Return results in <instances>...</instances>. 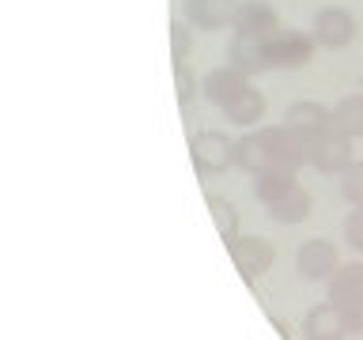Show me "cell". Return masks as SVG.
<instances>
[{
    "instance_id": "obj_21",
    "label": "cell",
    "mask_w": 363,
    "mask_h": 340,
    "mask_svg": "<svg viewBox=\"0 0 363 340\" xmlns=\"http://www.w3.org/2000/svg\"><path fill=\"white\" fill-rule=\"evenodd\" d=\"M340 197H345L348 204H363V159H356L345 174H340Z\"/></svg>"
},
{
    "instance_id": "obj_10",
    "label": "cell",
    "mask_w": 363,
    "mask_h": 340,
    "mask_svg": "<svg viewBox=\"0 0 363 340\" xmlns=\"http://www.w3.org/2000/svg\"><path fill=\"white\" fill-rule=\"evenodd\" d=\"M242 0H186V23L197 30H223L231 27Z\"/></svg>"
},
{
    "instance_id": "obj_6",
    "label": "cell",
    "mask_w": 363,
    "mask_h": 340,
    "mask_svg": "<svg viewBox=\"0 0 363 340\" xmlns=\"http://www.w3.org/2000/svg\"><path fill=\"white\" fill-rule=\"evenodd\" d=\"M235 166L250 170V174H265V170H284L272 147L269 129H250L242 140H235Z\"/></svg>"
},
{
    "instance_id": "obj_22",
    "label": "cell",
    "mask_w": 363,
    "mask_h": 340,
    "mask_svg": "<svg viewBox=\"0 0 363 340\" xmlns=\"http://www.w3.org/2000/svg\"><path fill=\"white\" fill-rule=\"evenodd\" d=\"M170 64H174V91H178V102H182V106H189V102H193V95L201 91L197 76H193L189 61H170Z\"/></svg>"
},
{
    "instance_id": "obj_9",
    "label": "cell",
    "mask_w": 363,
    "mask_h": 340,
    "mask_svg": "<svg viewBox=\"0 0 363 340\" xmlns=\"http://www.w3.org/2000/svg\"><path fill=\"white\" fill-rule=\"evenodd\" d=\"M231 27H235L238 38H261L265 42L280 30V16H277V8H272L269 0H242Z\"/></svg>"
},
{
    "instance_id": "obj_3",
    "label": "cell",
    "mask_w": 363,
    "mask_h": 340,
    "mask_svg": "<svg viewBox=\"0 0 363 340\" xmlns=\"http://www.w3.org/2000/svg\"><path fill=\"white\" fill-rule=\"evenodd\" d=\"M189 159L197 166V174H223L235 166V140L220 129H204L189 140Z\"/></svg>"
},
{
    "instance_id": "obj_7",
    "label": "cell",
    "mask_w": 363,
    "mask_h": 340,
    "mask_svg": "<svg viewBox=\"0 0 363 340\" xmlns=\"http://www.w3.org/2000/svg\"><path fill=\"white\" fill-rule=\"evenodd\" d=\"M337 268H340V254L329 238H311V242H303L299 254H295V272L311 283L329 280Z\"/></svg>"
},
{
    "instance_id": "obj_8",
    "label": "cell",
    "mask_w": 363,
    "mask_h": 340,
    "mask_svg": "<svg viewBox=\"0 0 363 340\" xmlns=\"http://www.w3.org/2000/svg\"><path fill=\"white\" fill-rule=\"evenodd\" d=\"M311 34L322 50H345L356 38V19L348 8H322L311 23Z\"/></svg>"
},
{
    "instance_id": "obj_19",
    "label": "cell",
    "mask_w": 363,
    "mask_h": 340,
    "mask_svg": "<svg viewBox=\"0 0 363 340\" xmlns=\"http://www.w3.org/2000/svg\"><path fill=\"white\" fill-rule=\"evenodd\" d=\"M208 212H212L216 227H220V238L231 246L235 238H238V208L227 197H208Z\"/></svg>"
},
{
    "instance_id": "obj_18",
    "label": "cell",
    "mask_w": 363,
    "mask_h": 340,
    "mask_svg": "<svg viewBox=\"0 0 363 340\" xmlns=\"http://www.w3.org/2000/svg\"><path fill=\"white\" fill-rule=\"evenodd\" d=\"M295 186H299V181H295V170H265V174H254V193L265 208L272 200H280L284 193H291Z\"/></svg>"
},
{
    "instance_id": "obj_5",
    "label": "cell",
    "mask_w": 363,
    "mask_h": 340,
    "mask_svg": "<svg viewBox=\"0 0 363 340\" xmlns=\"http://www.w3.org/2000/svg\"><path fill=\"white\" fill-rule=\"evenodd\" d=\"M352 163H356V155H352V136L329 129V132L311 140V166L318 174H337L340 178Z\"/></svg>"
},
{
    "instance_id": "obj_14",
    "label": "cell",
    "mask_w": 363,
    "mask_h": 340,
    "mask_svg": "<svg viewBox=\"0 0 363 340\" xmlns=\"http://www.w3.org/2000/svg\"><path fill=\"white\" fill-rule=\"evenodd\" d=\"M227 64L238 68V72L246 76H261L269 72V57H265V42L261 38H231V45H227Z\"/></svg>"
},
{
    "instance_id": "obj_23",
    "label": "cell",
    "mask_w": 363,
    "mask_h": 340,
    "mask_svg": "<svg viewBox=\"0 0 363 340\" xmlns=\"http://www.w3.org/2000/svg\"><path fill=\"white\" fill-rule=\"evenodd\" d=\"M345 242L356 249V254H363V204L345 220Z\"/></svg>"
},
{
    "instance_id": "obj_20",
    "label": "cell",
    "mask_w": 363,
    "mask_h": 340,
    "mask_svg": "<svg viewBox=\"0 0 363 340\" xmlns=\"http://www.w3.org/2000/svg\"><path fill=\"white\" fill-rule=\"evenodd\" d=\"M193 53V27L174 19L170 23V61H189Z\"/></svg>"
},
{
    "instance_id": "obj_4",
    "label": "cell",
    "mask_w": 363,
    "mask_h": 340,
    "mask_svg": "<svg viewBox=\"0 0 363 340\" xmlns=\"http://www.w3.org/2000/svg\"><path fill=\"white\" fill-rule=\"evenodd\" d=\"M227 249H231V261L246 283H257L272 268V261H277V246L261 234H238Z\"/></svg>"
},
{
    "instance_id": "obj_12",
    "label": "cell",
    "mask_w": 363,
    "mask_h": 340,
    "mask_svg": "<svg viewBox=\"0 0 363 340\" xmlns=\"http://www.w3.org/2000/svg\"><path fill=\"white\" fill-rule=\"evenodd\" d=\"M303 340H348L345 314L333 302H318L303 317Z\"/></svg>"
},
{
    "instance_id": "obj_24",
    "label": "cell",
    "mask_w": 363,
    "mask_h": 340,
    "mask_svg": "<svg viewBox=\"0 0 363 340\" xmlns=\"http://www.w3.org/2000/svg\"><path fill=\"white\" fill-rule=\"evenodd\" d=\"M359 91H363V72H359Z\"/></svg>"
},
{
    "instance_id": "obj_15",
    "label": "cell",
    "mask_w": 363,
    "mask_h": 340,
    "mask_svg": "<svg viewBox=\"0 0 363 340\" xmlns=\"http://www.w3.org/2000/svg\"><path fill=\"white\" fill-rule=\"evenodd\" d=\"M223 113H227V121H231V125H238V129H257V121L265 118V95L250 84L238 98L227 102Z\"/></svg>"
},
{
    "instance_id": "obj_17",
    "label": "cell",
    "mask_w": 363,
    "mask_h": 340,
    "mask_svg": "<svg viewBox=\"0 0 363 340\" xmlns=\"http://www.w3.org/2000/svg\"><path fill=\"white\" fill-rule=\"evenodd\" d=\"M333 129L345 132V136H363V91H356V95H345L337 98L333 106Z\"/></svg>"
},
{
    "instance_id": "obj_2",
    "label": "cell",
    "mask_w": 363,
    "mask_h": 340,
    "mask_svg": "<svg viewBox=\"0 0 363 340\" xmlns=\"http://www.w3.org/2000/svg\"><path fill=\"white\" fill-rule=\"evenodd\" d=\"M318 50L314 34L311 30H291V27H280L272 38H265V57H269V68H280V72H291V68H306L311 57Z\"/></svg>"
},
{
    "instance_id": "obj_16",
    "label": "cell",
    "mask_w": 363,
    "mask_h": 340,
    "mask_svg": "<svg viewBox=\"0 0 363 340\" xmlns=\"http://www.w3.org/2000/svg\"><path fill=\"white\" fill-rule=\"evenodd\" d=\"M311 208H314L311 193H306L303 186H295L291 193H284L280 200L269 204V215H272L277 223H303L306 215H311Z\"/></svg>"
},
{
    "instance_id": "obj_1",
    "label": "cell",
    "mask_w": 363,
    "mask_h": 340,
    "mask_svg": "<svg viewBox=\"0 0 363 340\" xmlns=\"http://www.w3.org/2000/svg\"><path fill=\"white\" fill-rule=\"evenodd\" d=\"M325 302L345 314L348 336L363 333V261H348L325 280Z\"/></svg>"
},
{
    "instance_id": "obj_13",
    "label": "cell",
    "mask_w": 363,
    "mask_h": 340,
    "mask_svg": "<svg viewBox=\"0 0 363 340\" xmlns=\"http://www.w3.org/2000/svg\"><path fill=\"white\" fill-rule=\"evenodd\" d=\"M284 121L295 125L299 132H306L314 140V136L333 129V110L322 106V102H314V98H299V102H291V106L284 110Z\"/></svg>"
},
{
    "instance_id": "obj_11",
    "label": "cell",
    "mask_w": 363,
    "mask_h": 340,
    "mask_svg": "<svg viewBox=\"0 0 363 340\" xmlns=\"http://www.w3.org/2000/svg\"><path fill=\"white\" fill-rule=\"evenodd\" d=\"M250 87V76L246 72H238V68H231V64H220V68H212L208 76L201 79V95L212 102V106H227L231 98H238L242 91Z\"/></svg>"
}]
</instances>
